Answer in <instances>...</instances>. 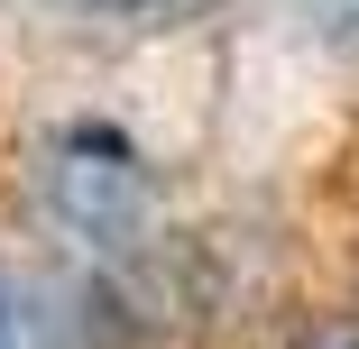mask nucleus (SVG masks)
<instances>
[{
    "label": "nucleus",
    "mask_w": 359,
    "mask_h": 349,
    "mask_svg": "<svg viewBox=\"0 0 359 349\" xmlns=\"http://www.w3.org/2000/svg\"><path fill=\"white\" fill-rule=\"evenodd\" d=\"M46 212L74 230L83 248H129L148 230V166L120 129H65L46 157Z\"/></svg>",
    "instance_id": "obj_1"
},
{
    "label": "nucleus",
    "mask_w": 359,
    "mask_h": 349,
    "mask_svg": "<svg viewBox=\"0 0 359 349\" xmlns=\"http://www.w3.org/2000/svg\"><path fill=\"white\" fill-rule=\"evenodd\" d=\"M55 10H83V19H157V10H194V0H55Z\"/></svg>",
    "instance_id": "obj_3"
},
{
    "label": "nucleus",
    "mask_w": 359,
    "mask_h": 349,
    "mask_svg": "<svg viewBox=\"0 0 359 349\" xmlns=\"http://www.w3.org/2000/svg\"><path fill=\"white\" fill-rule=\"evenodd\" d=\"M313 37L341 46V55H359V0H313Z\"/></svg>",
    "instance_id": "obj_2"
},
{
    "label": "nucleus",
    "mask_w": 359,
    "mask_h": 349,
    "mask_svg": "<svg viewBox=\"0 0 359 349\" xmlns=\"http://www.w3.org/2000/svg\"><path fill=\"white\" fill-rule=\"evenodd\" d=\"M304 349H359V322H323V331H304Z\"/></svg>",
    "instance_id": "obj_4"
}]
</instances>
